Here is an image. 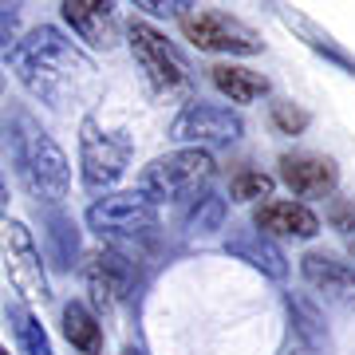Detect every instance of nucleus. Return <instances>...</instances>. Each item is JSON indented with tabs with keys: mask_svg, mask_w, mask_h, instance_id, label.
<instances>
[{
	"mask_svg": "<svg viewBox=\"0 0 355 355\" xmlns=\"http://www.w3.org/2000/svg\"><path fill=\"white\" fill-rule=\"evenodd\" d=\"M135 142L127 130H103L95 119H83L79 127V174L91 193L111 190L119 178L127 174Z\"/></svg>",
	"mask_w": 355,
	"mask_h": 355,
	"instance_id": "nucleus-5",
	"label": "nucleus"
},
{
	"mask_svg": "<svg viewBox=\"0 0 355 355\" xmlns=\"http://www.w3.org/2000/svg\"><path fill=\"white\" fill-rule=\"evenodd\" d=\"M0 257H4V272L12 280V288L24 300L44 304L48 292V272H44V257L40 245L32 241V229L24 221H0Z\"/></svg>",
	"mask_w": 355,
	"mask_h": 355,
	"instance_id": "nucleus-8",
	"label": "nucleus"
},
{
	"mask_svg": "<svg viewBox=\"0 0 355 355\" xmlns=\"http://www.w3.org/2000/svg\"><path fill=\"white\" fill-rule=\"evenodd\" d=\"M123 355H146V352H142V347H127Z\"/></svg>",
	"mask_w": 355,
	"mask_h": 355,
	"instance_id": "nucleus-29",
	"label": "nucleus"
},
{
	"mask_svg": "<svg viewBox=\"0 0 355 355\" xmlns=\"http://www.w3.org/2000/svg\"><path fill=\"white\" fill-rule=\"evenodd\" d=\"M268 119H272V127H277L280 135H300V130L308 127V111L296 107L292 99H277L268 107Z\"/></svg>",
	"mask_w": 355,
	"mask_h": 355,
	"instance_id": "nucleus-24",
	"label": "nucleus"
},
{
	"mask_svg": "<svg viewBox=\"0 0 355 355\" xmlns=\"http://www.w3.org/2000/svg\"><path fill=\"white\" fill-rule=\"evenodd\" d=\"M16 44H20V12L16 4H0V51L12 55Z\"/></svg>",
	"mask_w": 355,
	"mask_h": 355,
	"instance_id": "nucleus-25",
	"label": "nucleus"
},
{
	"mask_svg": "<svg viewBox=\"0 0 355 355\" xmlns=\"http://www.w3.org/2000/svg\"><path fill=\"white\" fill-rule=\"evenodd\" d=\"M178 24H182V36L190 40L198 51H217V55H257V51L265 48V40L257 36L245 20H237V16H229V12H217V8H198V4H193Z\"/></svg>",
	"mask_w": 355,
	"mask_h": 355,
	"instance_id": "nucleus-6",
	"label": "nucleus"
},
{
	"mask_svg": "<svg viewBox=\"0 0 355 355\" xmlns=\"http://www.w3.org/2000/svg\"><path fill=\"white\" fill-rule=\"evenodd\" d=\"M8 60L28 95H36L44 107H55V111L83 99L95 87V64L55 24L32 28Z\"/></svg>",
	"mask_w": 355,
	"mask_h": 355,
	"instance_id": "nucleus-1",
	"label": "nucleus"
},
{
	"mask_svg": "<svg viewBox=\"0 0 355 355\" xmlns=\"http://www.w3.org/2000/svg\"><path fill=\"white\" fill-rule=\"evenodd\" d=\"M8 320H12L16 343H20V352H24V355H55V352H51L48 331H44V324H40V320L32 316L20 300H12V304H8Z\"/></svg>",
	"mask_w": 355,
	"mask_h": 355,
	"instance_id": "nucleus-19",
	"label": "nucleus"
},
{
	"mask_svg": "<svg viewBox=\"0 0 355 355\" xmlns=\"http://www.w3.org/2000/svg\"><path fill=\"white\" fill-rule=\"evenodd\" d=\"M245 135V123L237 111L229 107H217V103H186L178 119L170 123V139L182 142V146H198V150H209V146H233V142Z\"/></svg>",
	"mask_w": 355,
	"mask_h": 355,
	"instance_id": "nucleus-9",
	"label": "nucleus"
},
{
	"mask_svg": "<svg viewBox=\"0 0 355 355\" xmlns=\"http://www.w3.org/2000/svg\"><path fill=\"white\" fill-rule=\"evenodd\" d=\"M0 355H8V347H4V343H0Z\"/></svg>",
	"mask_w": 355,
	"mask_h": 355,
	"instance_id": "nucleus-33",
	"label": "nucleus"
},
{
	"mask_svg": "<svg viewBox=\"0 0 355 355\" xmlns=\"http://www.w3.org/2000/svg\"><path fill=\"white\" fill-rule=\"evenodd\" d=\"M87 229H95L99 237H111V241H130V237L158 229V205L142 198L139 190L103 193L87 209Z\"/></svg>",
	"mask_w": 355,
	"mask_h": 355,
	"instance_id": "nucleus-7",
	"label": "nucleus"
},
{
	"mask_svg": "<svg viewBox=\"0 0 355 355\" xmlns=\"http://www.w3.org/2000/svg\"><path fill=\"white\" fill-rule=\"evenodd\" d=\"M127 44H130L135 60H139V67L146 71V79H150V87L158 95H190L193 91V71L186 64V55L158 28L142 24V20H130Z\"/></svg>",
	"mask_w": 355,
	"mask_h": 355,
	"instance_id": "nucleus-4",
	"label": "nucleus"
},
{
	"mask_svg": "<svg viewBox=\"0 0 355 355\" xmlns=\"http://www.w3.org/2000/svg\"><path fill=\"white\" fill-rule=\"evenodd\" d=\"M83 280H87L95 316H99V312H111L123 296H130L135 268H130V261L123 253H114V249H99V253L87 257V265H83Z\"/></svg>",
	"mask_w": 355,
	"mask_h": 355,
	"instance_id": "nucleus-10",
	"label": "nucleus"
},
{
	"mask_svg": "<svg viewBox=\"0 0 355 355\" xmlns=\"http://www.w3.org/2000/svg\"><path fill=\"white\" fill-rule=\"evenodd\" d=\"M221 221H225V202H221L217 193L202 190L198 198H190L186 225H190L193 233H214V229H221Z\"/></svg>",
	"mask_w": 355,
	"mask_h": 355,
	"instance_id": "nucleus-21",
	"label": "nucleus"
},
{
	"mask_svg": "<svg viewBox=\"0 0 355 355\" xmlns=\"http://www.w3.org/2000/svg\"><path fill=\"white\" fill-rule=\"evenodd\" d=\"M64 336L79 355H103V343H107L103 340L99 316H95L87 304H79V300L64 304Z\"/></svg>",
	"mask_w": 355,
	"mask_h": 355,
	"instance_id": "nucleus-17",
	"label": "nucleus"
},
{
	"mask_svg": "<svg viewBox=\"0 0 355 355\" xmlns=\"http://www.w3.org/2000/svg\"><path fill=\"white\" fill-rule=\"evenodd\" d=\"M217 174V162L209 150L198 146H178V150L154 158L150 166H142L139 174V193L150 198L154 205L162 202H190L209 186V178Z\"/></svg>",
	"mask_w": 355,
	"mask_h": 355,
	"instance_id": "nucleus-3",
	"label": "nucleus"
},
{
	"mask_svg": "<svg viewBox=\"0 0 355 355\" xmlns=\"http://www.w3.org/2000/svg\"><path fill=\"white\" fill-rule=\"evenodd\" d=\"M8 182H4V174H0V221H4V214H8Z\"/></svg>",
	"mask_w": 355,
	"mask_h": 355,
	"instance_id": "nucleus-28",
	"label": "nucleus"
},
{
	"mask_svg": "<svg viewBox=\"0 0 355 355\" xmlns=\"http://www.w3.org/2000/svg\"><path fill=\"white\" fill-rule=\"evenodd\" d=\"M253 229L265 237H292V241H312L320 233V217L300 202H261L253 209Z\"/></svg>",
	"mask_w": 355,
	"mask_h": 355,
	"instance_id": "nucleus-14",
	"label": "nucleus"
},
{
	"mask_svg": "<svg viewBox=\"0 0 355 355\" xmlns=\"http://www.w3.org/2000/svg\"><path fill=\"white\" fill-rule=\"evenodd\" d=\"M300 277L328 304L355 308V265H347V261H340V257H331V253H320V249H308L300 257Z\"/></svg>",
	"mask_w": 355,
	"mask_h": 355,
	"instance_id": "nucleus-11",
	"label": "nucleus"
},
{
	"mask_svg": "<svg viewBox=\"0 0 355 355\" xmlns=\"http://www.w3.org/2000/svg\"><path fill=\"white\" fill-rule=\"evenodd\" d=\"M284 355H304V347H288V352H284Z\"/></svg>",
	"mask_w": 355,
	"mask_h": 355,
	"instance_id": "nucleus-30",
	"label": "nucleus"
},
{
	"mask_svg": "<svg viewBox=\"0 0 355 355\" xmlns=\"http://www.w3.org/2000/svg\"><path fill=\"white\" fill-rule=\"evenodd\" d=\"M0 91H4V71H0Z\"/></svg>",
	"mask_w": 355,
	"mask_h": 355,
	"instance_id": "nucleus-32",
	"label": "nucleus"
},
{
	"mask_svg": "<svg viewBox=\"0 0 355 355\" xmlns=\"http://www.w3.org/2000/svg\"><path fill=\"white\" fill-rule=\"evenodd\" d=\"M347 253H352V261H355V237H352V241H347Z\"/></svg>",
	"mask_w": 355,
	"mask_h": 355,
	"instance_id": "nucleus-31",
	"label": "nucleus"
},
{
	"mask_svg": "<svg viewBox=\"0 0 355 355\" xmlns=\"http://www.w3.org/2000/svg\"><path fill=\"white\" fill-rule=\"evenodd\" d=\"M4 150L12 158L20 182L28 186V193L44 205H60L71 190V166H67L60 142L40 127L24 107H12L4 114Z\"/></svg>",
	"mask_w": 355,
	"mask_h": 355,
	"instance_id": "nucleus-2",
	"label": "nucleus"
},
{
	"mask_svg": "<svg viewBox=\"0 0 355 355\" xmlns=\"http://www.w3.org/2000/svg\"><path fill=\"white\" fill-rule=\"evenodd\" d=\"M280 20H284L288 28H296V32L304 36V44H308L312 51H320L324 60H331L336 67H343V71H352V76H355V55H352L347 48H343V44H336V40H331V36H328V32H324L320 24H312V20H308L304 12H292V8H280Z\"/></svg>",
	"mask_w": 355,
	"mask_h": 355,
	"instance_id": "nucleus-18",
	"label": "nucleus"
},
{
	"mask_svg": "<svg viewBox=\"0 0 355 355\" xmlns=\"http://www.w3.org/2000/svg\"><path fill=\"white\" fill-rule=\"evenodd\" d=\"M277 166H280V182L296 198H328L336 190V182H340V170H336L328 154H308V150L280 154Z\"/></svg>",
	"mask_w": 355,
	"mask_h": 355,
	"instance_id": "nucleus-12",
	"label": "nucleus"
},
{
	"mask_svg": "<svg viewBox=\"0 0 355 355\" xmlns=\"http://www.w3.org/2000/svg\"><path fill=\"white\" fill-rule=\"evenodd\" d=\"M225 253H233L237 261H245V265L261 268V272H265V277H272V280L288 277V261H284V253L272 245V237L257 233V229H245V233H237V237H229Z\"/></svg>",
	"mask_w": 355,
	"mask_h": 355,
	"instance_id": "nucleus-15",
	"label": "nucleus"
},
{
	"mask_svg": "<svg viewBox=\"0 0 355 355\" xmlns=\"http://www.w3.org/2000/svg\"><path fill=\"white\" fill-rule=\"evenodd\" d=\"M139 8H146L150 16H178V20H182V16L193 8V4H190V0H170V4H158V0H142Z\"/></svg>",
	"mask_w": 355,
	"mask_h": 355,
	"instance_id": "nucleus-26",
	"label": "nucleus"
},
{
	"mask_svg": "<svg viewBox=\"0 0 355 355\" xmlns=\"http://www.w3.org/2000/svg\"><path fill=\"white\" fill-rule=\"evenodd\" d=\"M60 12L71 24V32L83 44H91V48L111 51L119 44V12H114V4H107V0H64Z\"/></svg>",
	"mask_w": 355,
	"mask_h": 355,
	"instance_id": "nucleus-13",
	"label": "nucleus"
},
{
	"mask_svg": "<svg viewBox=\"0 0 355 355\" xmlns=\"http://www.w3.org/2000/svg\"><path fill=\"white\" fill-rule=\"evenodd\" d=\"M328 221L340 229V233H352L355 229V202H336L331 214H328Z\"/></svg>",
	"mask_w": 355,
	"mask_h": 355,
	"instance_id": "nucleus-27",
	"label": "nucleus"
},
{
	"mask_svg": "<svg viewBox=\"0 0 355 355\" xmlns=\"http://www.w3.org/2000/svg\"><path fill=\"white\" fill-rule=\"evenodd\" d=\"M284 304H288V316H292V324H296V336H300L312 352L328 347V331H324V324H320V312L308 304L304 296H288Z\"/></svg>",
	"mask_w": 355,
	"mask_h": 355,
	"instance_id": "nucleus-20",
	"label": "nucleus"
},
{
	"mask_svg": "<svg viewBox=\"0 0 355 355\" xmlns=\"http://www.w3.org/2000/svg\"><path fill=\"white\" fill-rule=\"evenodd\" d=\"M272 174H261V170H241V174H233L229 182V193H233V202H261V198H272Z\"/></svg>",
	"mask_w": 355,
	"mask_h": 355,
	"instance_id": "nucleus-23",
	"label": "nucleus"
},
{
	"mask_svg": "<svg viewBox=\"0 0 355 355\" xmlns=\"http://www.w3.org/2000/svg\"><path fill=\"white\" fill-rule=\"evenodd\" d=\"M209 79H214V87L225 95L229 103H237V107H249V103L265 99L268 95V79L253 67H241V64H214L209 67Z\"/></svg>",
	"mask_w": 355,
	"mask_h": 355,
	"instance_id": "nucleus-16",
	"label": "nucleus"
},
{
	"mask_svg": "<svg viewBox=\"0 0 355 355\" xmlns=\"http://www.w3.org/2000/svg\"><path fill=\"white\" fill-rule=\"evenodd\" d=\"M48 241H51V261L55 265H71V257H76V249H79V237H76V225H71V217L67 214H55L48 217Z\"/></svg>",
	"mask_w": 355,
	"mask_h": 355,
	"instance_id": "nucleus-22",
	"label": "nucleus"
}]
</instances>
